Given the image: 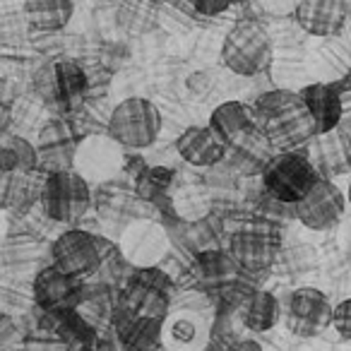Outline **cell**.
Masks as SVG:
<instances>
[{
    "label": "cell",
    "instance_id": "24",
    "mask_svg": "<svg viewBox=\"0 0 351 351\" xmlns=\"http://www.w3.org/2000/svg\"><path fill=\"white\" fill-rule=\"evenodd\" d=\"M332 327H335V332L341 337V339L351 341V298H344V301L335 306Z\"/></svg>",
    "mask_w": 351,
    "mask_h": 351
},
{
    "label": "cell",
    "instance_id": "21",
    "mask_svg": "<svg viewBox=\"0 0 351 351\" xmlns=\"http://www.w3.org/2000/svg\"><path fill=\"white\" fill-rule=\"evenodd\" d=\"M75 15V0H25V20L32 29H65Z\"/></svg>",
    "mask_w": 351,
    "mask_h": 351
},
{
    "label": "cell",
    "instance_id": "31",
    "mask_svg": "<svg viewBox=\"0 0 351 351\" xmlns=\"http://www.w3.org/2000/svg\"><path fill=\"white\" fill-rule=\"evenodd\" d=\"M346 200H349V205H351V186H349V191H346Z\"/></svg>",
    "mask_w": 351,
    "mask_h": 351
},
{
    "label": "cell",
    "instance_id": "28",
    "mask_svg": "<svg viewBox=\"0 0 351 351\" xmlns=\"http://www.w3.org/2000/svg\"><path fill=\"white\" fill-rule=\"evenodd\" d=\"M22 351H70L65 341H56V339H29L25 341Z\"/></svg>",
    "mask_w": 351,
    "mask_h": 351
},
{
    "label": "cell",
    "instance_id": "13",
    "mask_svg": "<svg viewBox=\"0 0 351 351\" xmlns=\"http://www.w3.org/2000/svg\"><path fill=\"white\" fill-rule=\"evenodd\" d=\"M212 341L207 320L195 311L169 313L164 322V346L169 351H205Z\"/></svg>",
    "mask_w": 351,
    "mask_h": 351
},
{
    "label": "cell",
    "instance_id": "8",
    "mask_svg": "<svg viewBox=\"0 0 351 351\" xmlns=\"http://www.w3.org/2000/svg\"><path fill=\"white\" fill-rule=\"evenodd\" d=\"M332 317H335V306L320 289L298 287L289 296L287 325L291 335L303 337V339L320 337L327 327H332Z\"/></svg>",
    "mask_w": 351,
    "mask_h": 351
},
{
    "label": "cell",
    "instance_id": "4",
    "mask_svg": "<svg viewBox=\"0 0 351 351\" xmlns=\"http://www.w3.org/2000/svg\"><path fill=\"white\" fill-rule=\"evenodd\" d=\"M161 132V113L154 101L142 97L123 99L108 118V135L125 149H145Z\"/></svg>",
    "mask_w": 351,
    "mask_h": 351
},
{
    "label": "cell",
    "instance_id": "30",
    "mask_svg": "<svg viewBox=\"0 0 351 351\" xmlns=\"http://www.w3.org/2000/svg\"><path fill=\"white\" fill-rule=\"evenodd\" d=\"M205 351H234V346H231V344H219V341H210V346H207Z\"/></svg>",
    "mask_w": 351,
    "mask_h": 351
},
{
    "label": "cell",
    "instance_id": "3",
    "mask_svg": "<svg viewBox=\"0 0 351 351\" xmlns=\"http://www.w3.org/2000/svg\"><path fill=\"white\" fill-rule=\"evenodd\" d=\"M320 181L313 161L301 152H282L263 169V186L272 200L282 205H298Z\"/></svg>",
    "mask_w": 351,
    "mask_h": 351
},
{
    "label": "cell",
    "instance_id": "23",
    "mask_svg": "<svg viewBox=\"0 0 351 351\" xmlns=\"http://www.w3.org/2000/svg\"><path fill=\"white\" fill-rule=\"evenodd\" d=\"M171 183H173V171L169 166H147L137 173L135 191L142 200H156L159 195L169 193Z\"/></svg>",
    "mask_w": 351,
    "mask_h": 351
},
{
    "label": "cell",
    "instance_id": "11",
    "mask_svg": "<svg viewBox=\"0 0 351 351\" xmlns=\"http://www.w3.org/2000/svg\"><path fill=\"white\" fill-rule=\"evenodd\" d=\"M279 253V239L263 226H243L229 239V258L245 272H265Z\"/></svg>",
    "mask_w": 351,
    "mask_h": 351
},
{
    "label": "cell",
    "instance_id": "2",
    "mask_svg": "<svg viewBox=\"0 0 351 351\" xmlns=\"http://www.w3.org/2000/svg\"><path fill=\"white\" fill-rule=\"evenodd\" d=\"M274 44L258 22H239L221 44V65L239 77H255L272 63Z\"/></svg>",
    "mask_w": 351,
    "mask_h": 351
},
{
    "label": "cell",
    "instance_id": "29",
    "mask_svg": "<svg viewBox=\"0 0 351 351\" xmlns=\"http://www.w3.org/2000/svg\"><path fill=\"white\" fill-rule=\"evenodd\" d=\"M234 351H263V346H260V341L250 339V337H245V339H239L234 341Z\"/></svg>",
    "mask_w": 351,
    "mask_h": 351
},
{
    "label": "cell",
    "instance_id": "1",
    "mask_svg": "<svg viewBox=\"0 0 351 351\" xmlns=\"http://www.w3.org/2000/svg\"><path fill=\"white\" fill-rule=\"evenodd\" d=\"M260 132L277 149L289 152L291 147L306 142L308 137L317 135L315 118L308 108L301 92L274 89L258 99L255 104Z\"/></svg>",
    "mask_w": 351,
    "mask_h": 351
},
{
    "label": "cell",
    "instance_id": "9",
    "mask_svg": "<svg viewBox=\"0 0 351 351\" xmlns=\"http://www.w3.org/2000/svg\"><path fill=\"white\" fill-rule=\"evenodd\" d=\"M171 248V239L166 229L154 219H137L123 231L121 253L135 267H156L166 258Z\"/></svg>",
    "mask_w": 351,
    "mask_h": 351
},
{
    "label": "cell",
    "instance_id": "20",
    "mask_svg": "<svg viewBox=\"0 0 351 351\" xmlns=\"http://www.w3.org/2000/svg\"><path fill=\"white\" fill-rule=\"evenodd\" d=\"M279 301L274 298V293L269 291H253L241 301L239 315L243 322L245 330L255 332V335H263L269 332L279 322Z\"/></svg>",
    "mask_w": 351,
    "mask_h": 351
},
{
    "label": "cell",
    "instance_id": "19",
    "mask_svg": "<svg viewBox=\"0 0 351 351\" xmlns=\"http://www.w3.org/2000/svg\"><path fill=\"white\" fill-rule=\"evenodd\" d=\"M164 322L166 317H130L118 330V341L125 351H156L164 344Z\"/></svg>",
    "mask_w": 351,
    "mask_h": 351
},
{
    "label": "cell",
    "instance_id": "25",
    "mask_svg": "<svg viewBox=\"0 0 351 351\" xmlns=\"http://www.w3.org/2000/svg\"><path fill=\"white\" fill-rule=\"evenodd\" d=\"M265 12L274 17H287V15H296L301 0H255Z\"/></svg>",
    "mask_w": 351,
    "mask_h": 351
},
{
    "label": "cell",
    "instance_id": "16",
    "mask_svg": "<svg viewBox=\"0 0 351 351\" xmlns=\"http://www.w3.org/2000/svg\"><path fill=\"white\" fill-rule=\"evenodd\" d=\"M346 17L344 0H301L296 22L313 36H332L341 29Z\"/></svg>",
    "mask_w": 351,
    "mask_h": 351
},
{
    "label": "cell",
    "instance_id": "7",
    "mask_svg": "<svg viewBox=\"0 0 351 351\" xmlns=\"http://www.w3.org/2000/svg\"><path fill=\"white\" fill-rule=\"evenodd\" d=\"M53 265L73 279H84L97 272L104 260L101 243L82 229H70L60 234L51 245Z\"/></svg>",
    "mask_w": 351,
    "mask_h": 351
},
{
    "label": "cell",
    "instance_id": "27",
    "mask_svg": "<svg viewBox=\"0 0 351 351\" xmlns=\"http://www.w3.org/2000/svg\"><path fill=\"white\" fill-rule=\"evenodd\" d=\"M212 84H215V75L212 73H195L188 77V87H191V92H195L197 97H205Z\"/></svg>",
    "mask_w": 351,
    "mask_h": 351
},
{
    "label": "cell",
    "instance_id": "15",
    "mask_svg": "<svg viewBox=\"0 0 351 351\" xmlns=\"http://www.w3.org/2000/svg\"><path fill=\"white\" fill-rule=\"evenodd\" d=\"M346 82H313L301 89V97L306 99L313 118H315L317 135L332 132L344 121V92Z\"/></svg>",
    "mask_w": 351,
    "mask_h": 351
},
{
    "label": "cell",
    "instance_id": "12",
    "mask_svg": "<svg viewBox=\"0 0 351 351\" xmlns=\"http://www.w3.org/2000/svg\"><path fill=\"white\" fill-rule=\"evenodd\" d=\"M229 142L212 125H193L176 140V152L191 166H215L229 154Z\"/></svg>",
    "mask_w": 351,
    "mask_h": 351
},
{
    "label": "cell",
    "instance_id": "26",
    "mask_svg": "<svg viewBox=\"0 0 351 351\" xmlns=\"http://www.w3.org/2000/svg\"><path fill=\"white\" fill-rule=\"evenodd\" d=\"M236 0H193V8H195L197 12H202V15L212 17V15H219V12H224L229 5H234Z\"/></svg>",
    "mask_w": 351,
    "mask_h": 351
},
{
    "label": "cell",
    "instance_id": "5",
    "mask_svg": "<svg viewBox=\"0 0 351 351\" xmlns=\"http://www.w3.org/2000/svg\"><path fill=\"white\" fill-rule=\"evenodd\" d=\"M39 200L41 210L51 221L75 224L87 215L92 193H89V183L77 171H56L46 176Z\"/></svg>",
    "mask_w": 351,
    "mask_h": 351
},
{
    "label": "cell",
    "instance_id": "10",
    "mask_svg": "<svg viewBox=\"0 0 351 351\" xmlns=\"http://www.w3.org/2000/svg\"><path fill=\"white\" fill-rule=\"evenodd\" d=\"M346 195L327 178H320L317 186L303 197L296 207V219L311 231H332L346 212Z\"/></svg>",
    "mask_w": 351,
    "mask_h": 351
},
{
    "label": "cell",
    "instance_id": "22",
    "mask_svg": "<svg viewBox=\"0 0 351 351\" xmlns=\"http://www.w3.org/2000/svg\"><path fill=\"white\" fill-rule=\"evenodd\" d=\"M0 161H3V173L5 176H22L34 173L39 156L25 137H5L3 147H0Z\"/></svg>",
    "mask_w": 351,
    "mask_h": 351
},
{
    "label": "cell",
    "instance_id": "18",
    "mask_svg": "<svg viewBox=\"0 0 351 351\" xmlns=\"http://www.w3.org/2000/svg\"><path fill=\"white\" fill-rule=\"evenodd\" d=\"M77 291H80V279L68 277L56 265L41 269L34 279V298L46 311H56V308L68 306L70 298Z\"/></svg>",
    "mask_w": 351,
    "mask_h": 351
},
{
    "label": "cell",
    "instance_id": "14",
    "mask_svg": "<svg viewBox=\"0 0 351 351\" xmlns=\"http://www.w3.org/2000/svg\"><path fill=\"white\" fill-rule=\"evenodd\" d=\"M210 125L215 128L229 145H243V142L263 135V132H260L255 106H248V104H243V101H236V99L219 104V106L212 111Z\"/></svg>",
    "mask_w": 351,
    "mask_h": 351
},
{
    "label": "cell",
    "instance_id": "17",
    "mask_svg": "<svg viewBox=\"0 0 351 351\" xmlns=\"http://www.w3.org/2000/svg\"><path fill=\"white\" fill-rule=\"evenodd\" d=\"M87 73L80 63L75 60H56L49 68V77H46V89L51 99L73 104L80 101L87 92Z\"/></svg>",
    "mask_w": 351,
    "mask_h": 351
},
{
    "label": "cell",
    "instance_id": "6",
    "mask_svg": "<svg viewBox=\"0 0 351 351\" xmlns=\"http://www.w3.org/2000/svg\"><path fill=\"white\" fill-rule=\"evenodd\" d=\"M125 147L111 135H89L77 145L73 156V171L87 183H106L125 166Z\"/></svg>",
    "mask_w": 351,
    "mask_h": 351
}]
</instances>
